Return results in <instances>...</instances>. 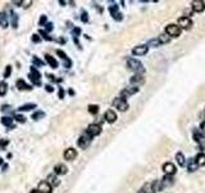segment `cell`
Returning a JSON list of instances; mask_svg holds the SVG:
<instances>
[{"label":"cell","mask_w":205,"mask_h":193,"mask_svg":"<svg viewBox=\"0 0 205 193\" xmlns=\"http://www.w3.org/2000/svg\"><path fill=\"white\" fill-rule=\"evenodd\" d=\"M127 67H128L131 71H133L136 73H141V75H142L144 71H145L142 63H141L140 61H137V59H133V58H130L128 61H127Z\"/></svg>","instance_id":"obj_1"},{"label":"cell","mask_w":205,"mask_h":193,"mask_svg":"<svg viewBox=\"0 0 205 193\" xmlns=\"http://www.w3.org/2000/svg\"><path fill=\"white\" fill-rule=\"evenodd\" d=\"M181 27L178 26V24H174V23H171L168 24L167 27H165V34L168 35V36L171 37H177L181 35Z\"/></svg>","instance_id":"obj_2"},{"label":"cell","mask_w":205,"mask_h":193,"mask_svg":"<svg viewBox=\"0 0 205 193\" xmlns=\"http://www.w3.org/2000/svg\"><path fill=\"white\" fill-rule=\"evenodd\" d=\"M113 106H114L117 110L125 112V111H127V108H128V103H127V100L125 99V98L118 97V98H115V99L113 100Z\"/></svg>","instance_id":"obj_3"},{"label":"cell","mask_w":205,"mask_h":193,"mask_svg":"<svg viewBox=\"0 0 205 193\" xmlns=\"http://www.w3.org/2000/svg\"><path fill=\"white\" fill-rule=\"evenodd\" d=\"M178 26L185 30H190L192 27V19L189 18L187 16H183V17H179L178 18Z\"/></svg>","instance_id":"obj_4"},{"label":"cell","mask_w":205,"mask_h":193,"mask_svg":"<svg viewBox=\"0 0 205 193\" xmlns=\"http://www.w3.org/2000/svg\"><path fill=\"white\" fill-rule=\"evenodd\" d=\"M91 139H93V138H91V136L87 134V133H85L82 136H80V139H78V142H77V144H78L80 148L85 149V148H87V147L90 146Z\"/></svg>","instance_id":"obj_5"},{"label":"cell","mask_w":205,"mask_h":193,"mask_svg":"<svg viewBox=\"0 0 205 193\" xmlns=\"http://www.w3.org/2000/svg\"><path fill=\"white\" fill-rule=\"evenodd\" d=\"M86 133L91 136V138H94V136H96V135H99L101 133V126L98 125V124H91V125H89Z\"/></svg>","instance_id":"obj_6"},{"label":"cell","mask_w":205,"mask_h":193,"mask_svg":"<svg viewBox=\"0 0 205 193\" xmlns=\"http://www.w3.org/2000/svg\"><path fill=\"white\" fill-rule=\"evenodd\" d=\"M191 8L194 12L196 13H201L205 10V1H203V0H194V1L191 3Z\"/></svg>","instance_id":"obj_7"},{"label":"cell","mask_w":205,"mask_h":193,"mask_svg":"<svg viewBox=\"0 0 205 193\" xmlns=\"http://www.w3.org/2000/svg\"><path fill=\"white\" fill-rule=\"evenodd\" d=\"M130 83L132 84V86L139 88L140 85H142V84L145 83V77H144V75H141V73H136V75H133L132 77H131Z\"/></svg>","instance_id":"obj_8"},{"label":"cell","mask_w":205,"mask_h":193,"mask_svg":"<svg viewBox=\"0 0 205 193\" xmlns=\"http://www.w3.org/2000/svg\"><path fill=\"white\" fill-rule=\"evenodd\" d=\"M37 191L40 192V193H51V192H53V187L48 183L46 180H45V182H41V183H38V185H37Z\"/></svg>","instance_id":"obj_9"},{"label":"cell","mask_w":205,"mask_h":193,"mask_svg":"<svg viewBox=\"0 0 205 193\" xmlns=\"http://www.w3.org/2000/svg\"><path fill=\"white\" fill-rule=\"evenodd\" d=\"M31 79V81H32L35 85H40V79H41V73L37 71L36 68H31V75L28 76Z\"/></svg>","instance_id":"obj_10"},{"label":"cell","mask_w":205,"mask_h":193,"mask_svg":"<svg viewBox=\"0 0 205 193\" xmlns=\"http://www.w3.org/2000/svg\"><path fill=\"white\" fill-rule=\"evenodd\" d=\"M149 52V47L147 45H137L132 49V53L135 55H145Z\"/></svg>","instance_id":"obj_11"},{"label":"cell","mask_w":205,"mask_h":193,"mask_svg":"<svg viewBox=\"0 0 205 193\" xmlns=\"http://www.w3.org/2000/svg\"><path fill=\"white\" fill-rule=\"evenodd\" d=\"M139 89H140V88H137V86H128V88H126L125 90H122L121 97L126 99V97H130V95H133V94H136L137 92H139Z\"/></svg>","instance_id":"obj_12"},{"label":"cell","mask_w":205,"mask_h":193,"mask_svg":"<svg viewBox=\"0 0 205 193\" xmlns=\"http://www.w3.org/2000/svg\"><path fill=\"white\" fill-rule=\"evenodd\" d=\"M163 170H164L165 175H172V176L176 174V171H177V169H176V166H174V164H172V162H165L163 165Z\"/></svg>","instance_id":"obj_13"},{"label":"cell","mask_w":205,"mask_h":193,"mask_svg":"<svg viewBox=\"0 0 205 193\" xmlns=\"http://www.w3.org/2000/svg\"><path fill=\"white\" fill-rule=\"evenodd\" d=\"M194 139L197 144H201V147L205 146V134H203L200 130H194Z\"/></svg>","instance_id":"obj_14"},{"label":"cell","mask_w":205,"mask_h":193,"mask_svg":"<svg viewBox=\"0 0 205 193\" xmlns=\"http://www.w3.org/2000/svg\"><path fill=\"white\" fill-rule=\"evenodd\" d=\"M104 118L107 122H109V124H113V122L117 121V113L113 110H108L104 115Z\"/></svg>","instance_id":"obj_15"},{"label":"cell","mask_w":205,"mask_h":193,"mask_svg":"<svg viewBox=\"0 0 205 193\" xmlns=\"http://www.w3.org/2000/svg\"><path fill=\"white\" fill-rule=\"evenodd\" d=\"M77 157V151L73 149V148H68L64 152V159L68 160V161H73Z\"/></svg>","instance_id":"obj_16"},{"label":"cell","mask_w":205,"mask_h":193,"mask_svg":"<svg viewBox=\"0 0 205 193\" xmlns=\"http://www.w3.org/2000/svg\"><path fill=\"white\" fill-rule=\"evenodd\" d=\"M67 171H68V169H67V166L63 165V164H58L54 167V174L55 175H64V174H67Z\"/></svg>","instance_id":"obj_17"},{"label":"cell","mask_w":205,"mask_h":193,"mask_svg":"<svg viewBox=\"0 0 205 193\" xmlns=\"http://www.w3.org/2000/svg\"><path fill=\"white\" fill-rule=\"evenodd\" d=\"M139 193H155L154 191V187H153V183H146L142 185V188L139 191Z\"/></svg>","instance_id":"obj_18"},{"label":"cell","mask_w":205,"mask_h":193,"mask_svg":"<svg viewBox=\"0 0 205 193\" xmlns=\"http://www.w3.org/2000/svg\"><path fill=\"white\" fill-rule=\"evenodd\" d=\"M197 167H199V166H197L195 159H190L189 161H187V170H189L190 173H194V171H196Z\"/></svg>","instance_id":"obj_19"},{"label":"cell","mask_w":205,"mask_h":193,"mask_svg":"<svg viewBox=\"0 0 205 193\" xmlns=\"http://www.w3.org/2000/svg\"><path fill=\"white\" fill-rule=\"evenodd\" d=\"M46 182H48V183L51 185V187H58V185H59V183H61V182H59V179L56 178L54 174L49 175V176H48V179H46Z\"/></svg>","instance_id":"obj_20"},{"label":"cell","mask_w":205,"mask_h":193,"mask_svg":"<svg viewBox=\"0 0 205 193\" xmlns=\"http://www.w3.org/2000/svg\"><path fill=\"white\" fill-rule=\"evenodd\" d=\"M195 161H196L197 166H205V153L203 152L197 153V156L195 157Z\"/></svg>","instance_id":"obj_21"},{"label":"cell","mask_w":205,"mask_h":193,"mask_svg":"<svg viewBox=\"0 0 205 193\" xmlns=\"http://www.w3.org/2000/svg\"><path fill=\"white\" fill-rule=\"evenodd\" d=\"M174 182H173V176L172 175H165V176L162 179V184H163V187H169V185H172Z\"/></svg>","instance_id":"obj_22"},{"label":"cell","mask_w":205,"mask_h":193,"mask_svg":"<svg viewBox=\"0 0 205 193\" xmlns=\"http://www.w3.org/2000/svg\"><path fill=\"white\" fill-rule=\"evenodd\" d=\"M45 59H46V62L49 63V65H50L51 68H56V67H58V62H56V59L53 58L50 54H46V55H45Z\"/></svg>","instance_id":"obj_23"},{"label":"cell","mask_w":205,"mask_h":193,"mask_svg":"<svg viewBox=\"0 0 205 193\" xmlns=\"http://www.w3.org/2000/svg\"><path fill=\"white\" fill-rule=\"evenodd\" d=\"M158 40H159V43H160V44H168L169 41H171V36H168V35L164 32V34H160V35H159Z\"/></svg>","instance_id":"obj_24"},{"label":"cell","mask_w":205,"mask_h":193,"mask_svg":"<svg viewBox=\"0 0 205 193\" xmlns=\"http://www.w3.org/2000/svg\"><path fill=\"white\" fill-rule=\"evenodd\" d=\"M176 160H177V164L179 165V166H183V165L186 164L185 156H183V153H182V152H178L177 154H176Z\"/></svg>","instance_id":"obj_25"},{"label":"cell","mask_w":205,"mask_h":193,"mask_svg":"<svg viewBox=\"0 0 205 193\" xmlns=\"http://www.w3.org/2000/svg\"><path fill=\"white\" fill-rule=\"evenodd\" d=\"M17 88H18L19 90H30L31 89V86L27 85L23 80H18V81H17Z\"/></svg>","instance_id":"obj_26"},{"label":"cell","mask_w":205,"mask_h":193,"mask_svg":"<svg viewBox=\"0 0 205 193\" xmlns=\"http://www.w3.org/2000/svg\"><path fill=\"white\" fill-rule=\"evenodd\" d=\"M0 26H1L3 29H6V27H8V19H6L4 13H0Z\"/></svg>","instance_id":"obj_27"},{"label":"cell","mask_w":205,"mask_h":193,"mask_svg":"<svg viewBox=\"0 0 205 193\" xmlns=\"http://www.w3.org/2000/svg\"><path fill=\"white\" fill-rule=\"evenodd\" d=\"M32 108H36V104H35V103H28V104H23V106H21L19 111H31Z\"/></svg>","instance_id":"obj_28"},{"label":"cell","mask_w":205,"mask_h":193,"mask_svg":"<svg viewBox=\"0 0 205 193\" xmlns=\"http://www.w3.org/2000/svg\"><path fill=\"white\" fill-rule=\"evenodd\" d=\"M12 122H13V118L12 117H8V116H4V117L1 118V124L5 125V126H12Z\"/></svg>","instance_id":"obj_29"},{"label":"cell","mask_w":205,"mask_h":193,"mask_svg":"<svg viewBox=\"0 0 205 193\" xmlns=\"http://www.w3.org/2000/svg\"><path fill=\"white\" fill-rule=\"evenodd\" d=\"M6 92H8V85L6 83H0V95H5Z\"/></svg>","instance_id":"obj_30"},{"label":"cell","mask_w":205,"mask_h":193,"mask_svg":"<svg viewBox=\"0 0 205 193\" xmlns=\"http://www.w3.org/2000/svg\"><path fill=\"white\" fill-rule=\"evenodd\" d=\"M12 27L13 29H17V27H18V16L13 12H12Z\"/></svg>","instance_id":"obj_31"},{"label":"cell","mask_w":205,"mask_h":193,"mask_svg":"<svg viewBox=\"0 0 205 193\" xmlns=\"http://www.w3.org/2000/svg\"><path fill=\"white\" fill-rule=\"evenodd\" d=\"M87 110H89L91 115H96L99 112V106H96V104H90V106L87 107Z\"/></svg>","instance_id":"obj_32"},{"label":"cell","mask_w":205,"mask_h":193,"mask_svg":"<svg viewBox=\"0 0 205 193\" xmlns=\"http://www.w3.org/2000/svg\"><path fill=\"white\" fill-rule=\"evenodd\" d=\"M44 116H45V113L42 111H37V112H35V113L32 115V118H33V120H40V118L44 117Z\"/></svg>","instance_id":"obj_33"},{"label":"cell","mask_w":205,"mask_h":193,"mask_svg":"<svg viewBox=\"0 0 205 193\" xmlns=\"http://www.w3.org/2000/svg\"><path fill=\"white\" fill-rule=\"evenodd\" d=\"M109 12H110V14L114 17L117 13H119L118 12V5H115V4L114 5H110V6H109Z\"/></svg>","instance_id":"obj_34"},{"label":"cell","mask_w":205,"mask_h":193,"mask_svg":"<svg viewBox=\"0 0 205 193\" xmlns=\"http://www.w3.org/2000/svg\"><path fill=\"white\" fill-rule=\"evenodd\" d=\"M32 63H33L35 66H42V65H44V62L40 61V59L36 57V55H33V57H32ZM35 66H33V67H35Z\"/></svg>","instance_id":"obj_35"},{"label":"cell","mask_w":205,"mask_h":193,"mask_svg":"<svg viewBox=\"0 0 205 193\" xmlns=\"http://www.w3.org/2000/svg\"><path fill=\"white\" fill-rule=\"evenodd\" d=\"M63 66H64L65 68H70V66H72V61L67 57L65 59H63Z\"/></svg>","instance_id":"obj_36"},{"label":"cell","mask_w":205,"mask_h":193,"mask_svg":"<svg viewBox=\"0 0 205 193\" xmlns=\"http://www.w3.org/2000/svg\"><path fill=\"white\" fill-rule=\"evenodd\" d=\"M149 45L150 47H160V43H159L158 39H153V40L149 41Z\"/></svg>","instance_id":"obj_37"},{"label":"cell","mask_w":205,"mask_h":193,"mask_svg":"<svg viewBox=\"0 0 205 193\" xmlns=\"http://www.w3.org/2000/svg\"><path fill=\"white\" fill-rule=\"evenodd\" d=\"M10 73H12V66H6L5 72H4V77H5V79L10 76Z\"/></svg>","instance_id":"obj_38"},{"label":"cell","mask_w":205,"mask_h":193,"mask_svg":"<svg viewBox=\"0 0 205 193\" xmlns=\"http://www.w3.org/2000/svg\"><path fill=\"white\" fill-rule=\"evenodd\" d=\"M38 34H40V35H42V37H44V39H46V40H49V41H50V40H53V39H51V37H50V36H49V35H48V32H45V31L40 30V31H38Z\"/></svg>","instance_id":"obj_39"},{"label":"cell","mask_w":205,"mask_h":193,"mask_svg":"<svg viewBox=\"0 0 205 193\" xmlns=\"http://www.w3.org/2000/svg\"><path fill=\"white\" fill-rule=\"evenodd\" d=\"M8 144H9L8 139H1V140H0V148H5Z\"/></svg>","instance_id":"obj_40"},{"label":"cell","mask_w":205,"mask_h":193,"mask_svg":"<svg viewBox=\"0 0 205 193\" xmlns=\"http://www.w3.org/2000/svg\"><path fill=\"white\" fill-rule=\"evenodd\" d=\"M16 120L18 121V122H26V117L24 116H22V115H16Z\"/></svg>","instance_id":"obj_41"},{"label":"cell","mask_w":205,"mask_h":193,"mask_svg":"<svg viewBox=\"0 0 205 193\" xmlns=\"http://www.w3.org/2000/svg\"><path fill=\"white\" fill-rule=\"evenodd\" d=\"M48 22V18H46V16H41V18H40V21H38V24L40 26H44L45 23Z\"/></svg>","instance_id":"obj_42"},{"label":"cell","mask_w":205,"mask_h":193,"mask_svg":"<svg viewBox=\"0 0 205 193\" xmlns=\"http://www.w3.org/2000/svg\"><path fill=\"white\" fill-rule=\"evenodd\" d=\"M56 55H59V57L63 58V59H65V58H67V54H65L63 50H61V49H58V50H56Z\"/></svg>","instance_id":"obj_43"},{"label":"cell","mask_w":205,"mask_h":193,"mask_svg":"<svg viewBox=\"0 0 205 193\" xmlns=\"http://www.w3.org/2000/svg\"><path fill=\"white\" fill-rule=\"evenodd\" d=\"M81 21H82V22H89V17H87V13L86 12H82V16H81Z\"/></svg>","instance_id":"obj_44"},{"label":"cell","mask_w":205,"mask_h":193,"mask_svg":"<svg viewBox=\"0 0 205 193\" xmlns=\"http://www.w3.org/2000/svg\"><path fill=\"white\" fill-rule=\"evenodd\" d=\"M32 41H33V43H40V41H41V37L38 36L37 34H35V35H32Z\"/></svg>","instance_id":"obj_45"},{"label":"cell","mask_w":205,"mask_h":193,"mask_svg":"<svg viewBox=\"0 0 205 193\" xmlns=\"http://www.w3.org/2000/svg\"><path fill=\"white\" fill-rule=\"evenodd\" d=\"M31 4H32V1H31V0H27V1H22V6H23V8H28V6H30Z\"/></svg>","instance_id":"obj_46"},{"label":"cell","mask_w":205,"mask_h":193,"mask_svg":"<svg viewBox=\"0 0 205 193\" xmlns=\"http://www.w3.org/2000/svg\"><path fill=\"white\" fill-rule=\"evenodd\" d=\"M80 34H81V30H80V29H77V27H76V29L73 30V35H75V36H73V39H77V36H78Z\"/></svg>","instance_id":"obj_47"},{"label":"cell","mask_w":205,"mask_h":193,"mask_svg":"<svg viewBox=\"0 0 205 193\" xmlns=\"http://www.w3.org/2000/svg\"><path fill=\"white\" fill-rule=\"evenodd\" d=\"M45 89H46V92H48V93L54 92V88H53L51 85H49V84H48V85H45Z\"/></svg>","instance_id":"obj_48"},{"label":"cell","mask_w":205,"mask_h":193,"mask_svg":"<svg viewBox=\"0 0 205 193\" xmlns=\"http://www.w3.org/2000/svg\"><path fill=\"white\" fill-rule=\"evenodd\" d=\"M113 18H114L115 21H122V18H123V17H122V14H121V13H117V14H115L114 17H113Z\"/></svg>","instance_id":"obj_49"},{"label":"cell","mask_w":205,"mask_h":193,"mask_svg":"<svg viewBox=\"0 0 205 193\" xmlns=\"http://www.w3.org/2000/svg\"><path fill=\"white\" fill-rule=\"evenodd\" d=\"M200 131L203 133V134H205V121L201 122V125H200Z\"/></svg>","instance_id":"obj_50"},{"label":"cell","mask_w":205,"mask_h":193,"mask_svg":"<svg viewBox=\"0 0 205 193\" xmlns=\"http://www.w3.org/2000/svg\"><path fill=\"white\" fill-rule=\"evenodd\" d=\"M64 90H63L62 89V88H61V89H59V98H61V99H63V98H64Z\"/></svg>","instance_id":"obj_51"},{"label":"cell","mask_w":205,"mask_h":193,"mask_svg":"<svg viewBox=\"0 0 205 193\" xmlns=\"http://www.w3.org/2000/svg\"><path fill=\"white\" fill-rule=\"evenodd\" d=\"M51 30H53V23L51 22L46 23V31H51Z\"/></svg>","instance_id":"obj_52"},{"label":"cell","mask_w":205,"mask_h":193,"mask_svg":"<svg viewBox=\"0 0 205 193\" xmlns=\"http://www.w3.org/2000/svg\"><path fill=\"white\" fill-rule=\"evenodd\" d=\"M48 77H49V79L51 80V81H55V77L53 76V75H48Z\"/></svg>","instance_id":"obj_53"},{"label":"cell","mask_w":205,"mask_h":193,"mask_svg":"<svg viewBox=\"0 0 205 193\" xmlns=\"http://www.w3.org/2000/svg\"><path fill=\"white\" fill-rule=\"evenodd\" d=\"M31 193H40V192H38L37 189H32V192H31Z\"/></svg>","instance_id":"obj_54"},{"label":"cell","mask_w":205,"mask_h":193,"mask_svg":"<svg viewBox=\"0 0 205 193\" xmlns=\"http://www.w3.org/2000/svg\"><path fill=\"white\" fill-rule=\"evenodd\" d=\"M0 164H3V159H1V157H0Z\"/></svg>","instance_id":"obj_55"}]
</instances>
